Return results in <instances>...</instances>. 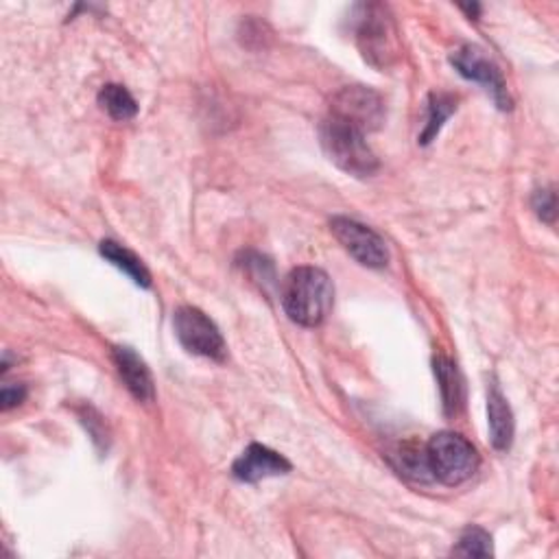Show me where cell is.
<instances>
[{
    "label": "cell",
    "instance_id": "obj_1",
    "mask_svg": "<svg viewBox=\"0 0 559 559\" xmlns=\"http://www.w3.org/2000/svg\"><path fill=\"white\" fill-rule=\"evenodd\" d=\"M334 304V287L326 271L317 267L293 269L282 284V306L291 321L315 328Z\"/></svg>",
    "mask_w": 559,
    "mask_h": 559
},
{
    "label": "cell",
    "instance_id": "obj_2",
    "mask_svg": "<svg viewBox=\"0 0 559 559\" xmlns=\"http://www.w3.org/2000/svg\"><path fill=\"white\" fill-rule=\"evenodd\" d=\"M319 138L328 157L347 175L369 177L379 170V157L358 129L328 116L319 129Z\"/></svg>",
    "mask_w": 559,
    "mask_h": 559
},
{
    "label": "cell",
    "instance_id": "obj_3",
    "mask_svg": "<svg viewBox=\"0 0 559 559\" xmlns=\"http://www.w3.org/2000/svg\"><path fill=\"white\" fill-rule=\"evenodd\" d=\"M427 457L433 472L444 485H461L479 470V453L477 448L459 433L442 431L431 437L427 444Z\"/></svg>",
    "mask_w": 559,
    "mask_h": 559
},
{
    "label": "cell",
    "instance_id": "obj_4",
    "mask_svg": "<svg viewBox=\"0 0 559 559\" xmlns=\"http://www.w3.org/2000/svg\"><path fill=\"white\" fill-rule=\"evenodd\" d=\"M356 45L363 58L377 68H388L398 55V38L392 16L383 5L356 8Z\"/></svg>",
    "mask_w": 559,
    "mask_h": 559
},
{
    "label": "cell",
    "instance_id": "obj_5",
    "mask_svg": "<svg viewBox=\"0 0 559 559\" xmlns=\"http://www.w3.org/2000/svg\"><path fill=\"white\" fill-rule=\"evenodd\" d=\"M330 118L341 120L360 134L377 131L385 123V101L371 88L347 86L332 97Z\"/></svg>",
    "mask_w": 559,
    "mask_h": 559
},
{
    "label": "cell",
    "instance_id": "obj_6",
    "mask_svg": "<svg viewBox=\"0 0 559 559\" xmlns=\"http://www.w3.org/2000/svg\"><path fill=\"white\" fill-rule=\"evenodd\" d=\"M173 328L179 343L189 350L191 354L213 358V360H226L228 347L226 341L215 326V321L202 313L195 306H181L173 315Z\"/></svg>",
    "mask_w": 559,
    "mask_h": 559
},
{
    "label": "cell",
    "instance_id": "obj_7",
    "mask_svg": "<svg viewBox=\"0 0 559 559\" xmlns=\"http://www.w3.org/2000/svg\"><path fill=\"white\" fill-rule=\"evenodd\" d=\"M330 230L334 239L343 245V250L363 267L369 269H383L390 263V250L388 243L381 239L371 228L347 219V217H334L330 221Z\"/></svg>",
    "mask_w": 559,
    "mask_h": 559
},
{
    "label": "cell",
    "instance_id": "obj_8",
    "mask_svg": "<svg viewBox=\"0 0 559 559\" xmlns=\"http://www.w3.org/2000/svg\"><path fill=\"white\" fill-rule=\"evenodd\" d=\"M450 64L457 68L461 77L485 86V90L492 94L494 103L500 110H511V99L498 66L492 60H487V55L479 47H472V45L461 47L450 55Z\"/></svg>",
    "mask_w": 559,
    "mask_h": 559
},
{
    "label": "cell",
    "instance_id": "obj_9",
    "mask_svg": "<svg viewBox=\"0 0 559 559\" xmlns=\"http://www.w3.org/2000/svg\"><path fill=\"white\" fill-rule=\"evenodd\" d=\"M287 472H291V463L280 453L261 444H252L232 466V474L243 483H258Z\"/></svg>",
    "mask_w": 559,
    "mask_h": 559
},
{
    "label": "cell",
    "instance_id": "obj_10",
    "mask_svg": "<svg viewBox=\"0 0 559 559\" xmlns=\"http://www.w3.org/2000/svg\"><path fill=\"white\" fill-rule=\"evenodd\" d=\"M112 358L129 394L140 403H151L155 396V390H153V379L147 363L131 347H125V345L112 347Z\"/></svg>",
    "mask_w": 559,
    "mask_h": 559
},
{
    "label": "cell",
    "instance_id": "obj_11",
    "mask_svg": "<svg viewBox=\"0 0 559 559\" xmlns=\"http://www.w3.org/2000/svg\"><path fill=\"white\" fill-rule=\"evenodd\" d=\"M487 422L492 446L500 453L509 450L513 442V414L507 405V398L500 394L496 385H492L487 396Z\"/></svg>",
    "mask_w": 559,
    "mask_h": 559
},
{
    "label": "cell",
    "instance_id": "obj_12",
    "mask_svg": "<svg viewBox=\"0 0 559 559\" xmlns=\"http://www.w3.org/2000/svg\"><path fill=\"white\" fill-rule=\"evenodd\" d=\"M99 252L107 263H112L116 269L127 274L138 287H142V289L151 287V274L134 252L118 245L116 241H103L99 245Z\"/></svg>",
    "mask_w": 559,
    "mask_h": 559
},
{
    "label": "cell",
    "instance_id": "obj_13",
    "mask_svg": "<svg viewBox=\"0 0 559 559\" xmlns=\"http://www.w3.org/2000/svg\"><path fill=\"white\" fill-rule=\"evenodd\" d=\"M435 377L442 390L444 409L448 416H455L463 403V381L457 365L448 358H435Z\"/></svg>",
    "mask_w": 559,
    "mask_h": 559
},
{
    "label": "cell",
    "instance_id": "obj_14",
    "mask_svg": "<svg viewBox=\"0 0 559 559\" xmlns=\"http://www.w3.org/2000/svg\"><path fill=\"white\" fill-rule=\"evenodd\" d=\"M99 103L114 120H129L138 114L136 99L129 94L125 86L118 84L103 86V90L99 92Z\"/></svg>",
    "mask_w": 559,
    "mask_h": 559
},
{
    "label": "cell",
    "instance_id": "obj_15",
    "mask_svg": "<svg viewBox=\"0 0 559 559\" xmlns=\"http://www.w3.org/2000/svg\"><path fill=\"white\" fill-rule=\"evenodd\" d=\"M396 459H398L401 474L409 477L411 481H420V483L433 481V472H431V466H429L427 448H420L416 444H405V446L398 448Z\"/></svg>",
    "mask_w": 559,
    "mask_h": 559
},
{
    "label": "cell",
    "instance_id": "obj_16",
    "mask_svg": "<svg viewBox=\"0 0 559 559\" xmlns=\"http://www.w3.org/2000/svg\"><path fill=\"white\" fill-rule=\"evenodd\" d=\"M457 110V99L450 94H433L429 103V120L420 136L422 144L433 142V138L440 134L442 125L450 118V114Z\"/></svg>",
    "mask_w": 559,
    "mask_h": 559
},
{
    "label": "cell",
    "instance_id": "obj_17",
    "mask_svg": "<svg viewBox=\"0 0 559 559\" xmlns=\"http://www.w3.org/2000/svg\"><path fill=\"white\" fill-rule=\"evenodd\" d=\"M453 555L459 557H492L494 548H492V535L481 529V526H468L457 546L453 548Z\"/></svg>",
    "mask_w": 559,
    "mask_h": 559
},
{
    "label": "cell",
    "instance_id": "obj_18",
    "mask_svg": "<svg viewBox=\"0 0 559 559\" xmlns=\"http://www.w3.org/2000/svg\"><path fill=\"white\" fill-rule=\"evenodd\" d=\"M533 211L535 215L546 221V224H552L555 221V215H557V198H555V191L552 189H546V191H537L533 195Z\"/></svg>",
    "mask_w": 559,
    "mask_h": 559
},
{
    "label": "cell",
    "instance_id": "obj_19",
    "mask_svg": "<svg viewBox=\"0 0 559 559\" xmlns=\"http://www.w3.org/2000/svg\"><path fill=\"white\" fill-rule=\"evenodd\" d=\"M25 398H27V388L21 383H5L3 390H0V407H3V411H10L23 405Z\"/></svg>",
    "mask_w": 559,
    "mask_h": 559
}]
</instances>
